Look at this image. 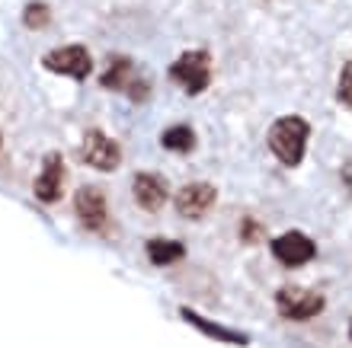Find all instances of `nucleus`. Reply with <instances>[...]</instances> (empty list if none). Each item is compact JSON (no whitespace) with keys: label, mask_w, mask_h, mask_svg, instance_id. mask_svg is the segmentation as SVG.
<instances>
[{"label":"nucleus","mask_w":352,"mask_h":348,"mask_svg":"<svg viewBox=\"0 0 352 348\" xmlns=\"http://www.w3.org/2000/svg\"><path fill=\"white\" fill-rule=\"evenodd\" d=\"M307 135H311V125L301 115H285V119L272 121L269 128V150L285 166H298L305 160Z\"/></svg>","instance_id":"1"},{"label":"nucleus","mask_w":352,"mask_h":348,"mask_svg":"<svg viewBox=\"0 0 352 348\" xmlns=\"http://www.w3.org/2000/svg\"><path fill=\"white\" fill-rule=\"evenodd\" d=\"M170 80L176 86H183V93H189V96H199L212 80V61L205 51H183L170 65Z\"/></svg>","instance_id":"2"},{"label":"nucleus","mask_w":352,"mask_h":348,"mask_svg":"<svg viewBox=\"0 0 352 348\" xmlns=\"http://www.w3.org/2000/svg\"><path fill=\"white\" fill-rule=\"evenodd\" d=\"M102 86H109V90H119V93H125L129 100H135V102H144L151 96V83L144 80L138 73V67L131 65L129 58H122V55H116L109 61V67L102 71Z\"/></svg>","instance_id":"3"},{"label":"nucleus","mask_w":352,"mask_h":348,"mask_svg":"<svg viewBox=\"0 0 352 348\" xmlns=\"http://www.w3.org/2000/svg\"><path fill=\"white\" fill-rule=\"evenodd\" d=\"M42 65L52 73H61V77H71V80H87L93 73V58L84 45H61L55 51H48Z\"/></svg>","instance_id":"4"},{"label":"nucleus","mask_w":352,"mask_h":348,"mask_svg":"<svg viewBox=\"0 0 352 348\" xmlns=\"http://www.w3.org/2000/svg\"><path fill=\"white\" fill-rule=\"evenodd\" d=\"M276 307L288 320H311V316H317V313L324 310V294L288 284V288H282L276 294Z\"/></svg>","instance_id":"5"},{"label":"nucleus","mask_w":352,"mask_h":348,"mask_svg":"<svg viewBox=\"0 0 352 348\" xmlns=\"http://www.w3.org/2000/svg\"><path fill=\"white\" fill-rule=\"evenodd\" d=\"M80 154H84V163L93 166V170H100V173H112L122 160V147L109 138V135H102V131L90 128L84 135V147H80Z\"/></svg>","instance_id":"6"},{"label":"nucleus","mask_w":352,"mask_h":348,"mask_svg":"<svg viewBox=\"0 0 352 348\" xmlns=\"http://www.w3.org/2000/svg\"><path fill=\"white\" fill-rule=\"evenodd\" d=\"M272 256H276L282 266L298 268L317 256V246H314V240L305 237L301 230H288V233L272 240Z\"/></svg>","instance_id":"7"},{"label":"nucleus","mask_w":352,"mask_h":348,"mask_svg":"<svg viewBox=\"0 0 352 348\" xmlns=\"http://www.w3.org/2000/svg\"><path fill=\"white\" fill-rule=\"evenodd\" d=\"M74 211H77V220H80L90 233H102L106 224H109L106 195H102L100 189H93V185H87V189H80V192L74 195Z\"/></svg>","instance_id":"8"},{"label":"nucleus","mask_w":352,"mask_h":348,"mask_svg":"<svg viewBox=\"0 0 352 348\" xmlns=\"http://www.w3.org/2000/svg\"><path fill=\"white\" fill-rule=\"evenodd\" d=\"M212 205H214V185L208 183H189L176 192V211L189 220H199L202 214H208Z\"/></svg>","instance_id":"9"},{"label":"nucleus","mask_w":352,"mask_h":348,"mask_svg":"<svg viewBox=\"0 0 352 348\" xmlns=\"http://www.w3.org/2000/svg\"><path fill=\"white\" fill-rule=\"evenodd\" d=\"M61 185H65V163L58 154H48L45 163H42V173L36 176V198L42 205H52L61 198Z\"/></svg>","instance_id":"10"},{"label":"nucleus","mask_w":352,"mask_h":348,"mask_svg":"<svg viewBox=\"0 0 352 348\" xmlns=\"http://www.w3.org/2000/svg\"><path fill=\"white\" fill-rule=\"evenodd\" d=\"M131 192H135V202L144 211H157L160 205L167 202V179L160 173H138Z\"/></svg>","instance_id":"11"},{"label":"nucleus","mask_w":352,"mask_h":348,"mask_svg":"<svg viewBox=\"0 0 352 348\" xmlns=\"http://www.w3.org/2000/svg\"><path fill=\"white\" fill-rule=\"evenodd\" d=\"M183 320L186 323H192L199 332H208L212 339H218V342H234V345H247V336L243 332H234V329H224V326H218V323H212V320H205V316H199L195 310H189L186 307L183 310Z\"/></svg>","instance_id":"12"},{"label":"nucleus","mask_w":352,"mask_h":348,"mask_svg":"<svg viewBox=\"0 0 352 348\" xmlns=\"http://www.w3.org/2000/svg\"><path fill=\"white\" fill-rule=\"evenodd\" d=\"M144 253H148V259L154 266H173V262H179L186 256V246L176 243V240H148Z\"/></svg>","instance_id":"13"},{"label":"nucleus","mask_w":352,"mask_h":348,"mask_svg":"<svg viewBox=\"0 0 352 348\" xmlns=\"http://www.w3.org/2000/svg\"><path fill=\"white\" fill-rule=\"evenodd\" d=\"M160 144L173 150V154H192L195 150V131L189 125H173L160 135Z\"/></svg>","instance_id":"14"},{"label":"nucleus","mask_w":352,"mask_h":348,"mask_svg":"<svg viewBox=\"0 0 352 348\" xmlns=\"http://www.w3.org/2000/svg\"><path fill=\"white\" fill-rule=\"evenodd\" d=\"M48 19H52V13H48V3H42V0H32V3L23 10L26 29H42V26H48Z\"/></svg>","instance_id":"15"},{"label":"nucleus","mask_w":352,"mask_h":348,"mask_svg":"<svg viewBox=\"0 0 352 348\" xmlns=\"http://www.w3.org/2000/svg\"><path fill=\"white\" fill-rule=\"evenodd\" d=\"M336 100L343 102L346 109H352V61H346L343 73H340V86H336Z\"/></svg>","instance_id":"16"},{"label":"nucleus","mask_w":352,"mask_h":348,"mask_svg":"<svg viewBox=\"0 0 352 348\" xmlns=\"http://www.w3.org/2000/svg\"><path fill=\"white\" fill-rule=\"evenodd\" d=\"M349 339H352V323H349Z\"/></svg>","instance_id":"17"}]
</instances>
